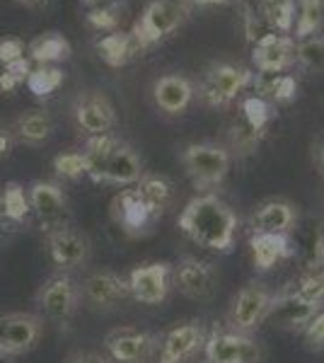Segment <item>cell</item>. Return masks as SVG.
<instances>
[{
    "label": "cell",
    "mask_w": 324,
    "mask_h": 363,
    "mask_svg": "<svg viewBox=\"0 0 324 363\" xmlns=\"http://www.w3.org/2000/svg\"><path fill=\"white\" fill-rule=\"evenodd\" d=\"M179 230L206 250L230 252L238 235V213L216 194L191 199L177 220Z\"/></svg>",
    "instance_id": "6da1fadb"
},
{
    "label": "cell",
    "mask_w": 324,
    "mask_h": 363,
    "mask_svg": "<svg viewBox=\"0 0 324 363\" xmlns=\"http://www.w3.org/2000/svg\"><path fill=\"white\" fill-rule=\"evenodd\" d=\"M191 8L194 5L189 0H150L131 29L140 51L150 49L157 42H162L164 37L177 32L189 20Z\"/></svg>",
    "instance_id": "7a4b0ae2"
},
{
    "label": "cell",
    "mask_w": 324,
    "mask_h": 363,
    "mask_svg": "<svg viewBox=\"0 0 324 363\" xmlns=\"http://www.w3.org/2000/svg\"><path fill=\"white\" fill-rule=\"evenodd\" d=\"M233 155L225 145L218 143H191L181 150V165L199 191H211L225 182Z\"/></svg>",
    "instance_id": "3957f363"
},
{
    "label": "cell",
    "mask_w": 324,
    "mask_h": 363,
    "mask_svg": "<svg viewBox=\"0 0 324 363\" xmlns=\"http://www.w3.org/2000/svg\"><path fill=\"white\" fill-rule=\"evenodd\" d=\"M252 83H255V73L247 66L220 61L206 68L201 85H199V97L208 107H230L240 97V92L252 87Z\"/></svg>",
    "instance_id": "277c9868"
},
{
    "label": "cell",
    "mask_w": 324,
    "mask_h": 363,
    "mask_svg": "<svg viewBox=\"0 0 324 363\" xmlns=\"http://www.w3.org/2000/svg\"><path fill=\"white\" fill-rule=\"evenodd\" d=\"M80 284L68 272L49 277L37 291V306L46 320L68 322L80 308Z\"/></svg>",
    "instance_id": "5b68a950"
},
{
    "label": "cell",
    "mask_w": 324,
    "mask_h": 363,
    "mask_svg": "<svg viewBox=\"0 0 324 363\" xmlns=\"http://www.w3.org/2000/svg\"><path fill=\"white\" fill-rule=\"evenodd\" d=\"M44 337V318L37 313H5L0 315V354L5 359L22 356L37 349Z\"/></svg>",
    "instance_id": "8992f818"
},
{
    "label": "cell",
    "mask_w": 324,
    "mask_h": 363,
    "mask_svg": "<svg viewBox=\"0 0 324 363\" xmlns=\"http://www.w3.org/2000/svg\"><path fill=\"white\" fill-rule=\"evenodd\" d=\"M27 201H29V213H34L37 223L44 233H51L56 228L70 225V208H68V196L61 189V184L56 182H34L27 189Z\"/></svg>",
    "instance_id": "52a82bcc"
},
{
    "label": "cell",
    "mask_w": 324,
    "mask_h": 363,
    "mask_svg": "<svg viewBox=\"0 0 324 363\" xmlns=\"http://www.w3.org/2000/svg\"><path fill=\"white\" fill-rule=\"evenodd\" d=\"M274 296L267 286L262 284H247L238 296L233 298V306L228 313V327L240 335L255 332L264 320H267Z\"/></svg>",
    "instance_id": "ba28073f"
},
{
    "label": "cell",
    "mask_w": 324,
    "mask_h": 363,
    "mask_svg": "<svg viewBox=\"0 0 324 363\" xmlns=\"http://www.w3.org/2000/svg\"><path fill=\"white\" fill-rule=\"evenodd\" d=\"M162 337L155 332L135 330V327H119L104 337V349L109 361L114 363H145L160 349Z\"/></svg>",
    "instance_id": "9c48e42d"
},
{
    "label": "cell",
    "mask_w": 324,
    "mask_h": 363,
    "mask_svg": "<svg viewBox=\"0 0 324 363\" xmlns=\"http://www.w3.org/2000/svg\"><path fill=\"white\" fill-rule=\"evenodd\" d=\"M46 247H49L51 262L61 272H75L82 269L92 257V242L87 233H82L75 225H63L46 233Z\"/></svg>",
    "instance_id": "30bf717a"
},
{
    "label": "cell",
    "mask_w": 324,
    "mask_h": 363,
    "mask_svg": "<svg viewBox=\"0 0 324 363\" xmlns=\"http://www.w3.org/2000/svg\"><path fill=\"white\" fill-rule=\"evenodd\" d=\"M206 363H262V347L250 335L213 330L203 344Z\"/></svg>",
    "instance_id": "8fae6325"
},
{
    "label": "cell",
    "mask_w": 324,
    "mask_h": 363,
    "mask_svg": "<svg viewBox=\"0 0 324 363\" xmlns=\"http://www.w3.org/2000/svg\"><path fill=\"white\" fill-rule=\"evenodd\" d=\"M111 218L114 223L121 228L126 235H145L152 230V225L162 218L152 211L148 203L143 201V196L135 191V186H126L119 194L111 199Z\"/></svg>",
    "instance_id": "7c38bea8"
},
{
    "label": "cell",
    "mask_w": 324,
    "mask_h": 363,
    "mask_svg": "<svg viewBox=\"0 0 324 363\" xmlns=\"http://www.w3.org/2000/svg\"><path fill=\"white\" fill-rule=\"evenodd\" d=\"M73 121L75 126L90 136H104V133H111V128L116 126V109L114 104L109 102L107 95L95 90L80 92L73 102Z\"/></svg>",
    "instance_id": "4fadbf2b"
},
{
    "label": "cell",
    "mask_w": 324,
    "mask_h": 363,
    "mask_svg": "<svg viewBox=\"0 0 324 363\" xmlns=\"http://www.w3.org/2000/svg\"><path fill=\"white\" fill-rule=\"evenodd\" d=\"M128 291L133 301L143 306H160L172 291V264L152 262V264L135 267L128 274Z\"/></svg>",
    "instance_id": "5bb4252c"
},
{
    "label": "cell",
    "mask_w": 324,
    "mask_h": 363,
    "mask_svg": "<svg viewBox=\"0 0 324 363\" xmlns=\"http://www.w3.org/2000/svg\"><path fill=\"white\" fill-rule=\"evenodd\" d=\"M80 298L95 310H114L126 298H131L128 279H123L116 272H109V269H99V272L85 277V281L80 284Z\"/></svg>",
    "instance_id": "9a60e30c"
},
{
    "label": "cell",
    "mask_w": 324,
    "mask_h": 363,
    "mask_svg": "<svg viewBox=\"0 0 324 363\" xmlns=\"http://www.w3.org/2000/svg\"><path fill=\"white\" fill-rule=\"evenodd\" d=\"M296 39L291 34L269 32L257 44H252V63L259 73H286L296 66Z\"/></svg>",
    "instance_id": "2e32d148"
},
{
    "label": "cell",
    "mask_w": 324,
    "mask_h": 363,
    "mask_svg": "<svg viewBox=\"0 0 324 363\" xmlns=\"http://www.w3.org/2000/svg\"><path fill=\"white\" fill-rule=\"evenodd\" d=\"M172 286L191 301H208L216 291V272L208 262L184 257L179 264L172 267Z\"/></svg>",
    "instance_id": "e0dca14e"
},
{
    "label": "cell",
    "mask_w": 324,
    "mask_h": 363,
    "mask_svg": "<svg viewBox=\"0 0 324 363\" xmlns=\"http://www.w3.org/2000/svg\"><path fill=\"white\" fill-rule=\"evenodd\" d=\"M143 177V165H140V157L135 155V150L128 143H119L111 148L107 160L102 162V167L97 169V174L92 182L97 184H114V186H133L135 182Z\"/></svg>",
    "instance_id": "ac0fdd59"
},
{
    "label": "cell",
    "mask_w": 324,
    "mask_h": 363,
    "mask_svg": "<svg viewBox=\"0 0 324 363\" xmlns=\"http://www.w3.org/2000/svg\"><path fill=\"white\" fill-rule=\"evenodd\" d=\"M194 83L186 75L179 73H167L152 83V102L167 116H179L191 107L194 102Z\"/></svg>",
    "instance_id": "d6986e66"
},
{
    "label": "cell",
    "mask_w": 324,
    "mask_h": 363,
    "mask_svg": "<svg viewBox=\"0 0 324 363\" xmlns=\"http://www.w3.org/2000/svg\"><path fill=\"white\" fill-rule=\"evenodd\" d=\"M206 344L201 322H184L169 330L160 342V363H186Z\"/></svg>",
    "instance_id": "ffe728a7"
},
{
    "label": "cell",
    "mask_w": 324,
    "mask_h": 363,
    "mask_svg": "<svg viewBox=\"0 0 324 363\" xmlns=\"http://www.w3.org/2000/svg\"><path fill=\"white\" fill-rule=\"evenodd\" d=\"M320 303H310L300 298L296 291H284L281 296H274L267 320L274 322L281 330H305V325L320 313Z\"/></svg>",
    "instance_id": "44dd1931"
},
{
    "label": "cell",
    "mask_w": 324,
    "mask_h": 363,
    "mask_svg": "<svg viewBox=\"0 0 324 363\" xmlns=\"http://www.w3.org/2000/svg\"><path fill=\"white\" fill-rule=\"evenodd\" d=\"M296 220H298V213L291 201L271 199V201H264L262 206L255 211L250 225L255 233H281V235H288V233L296 228Z\"/></svg>",
    "instance_id": "7402d4cb"
},
{
    "label": "cell",
    "mask_w": 324,
    "mask_h": 363,
    "mask_svg": "<svg viewBox=\"0 0 324 363\" xmlns=\"http://www.w3.org/2000/svg\"><path fill=\"white\" fill-rule=\"evenodd\" d=\"M252 259L259 272H269L271 267H276L279 262L293 257L291 238L281 235V233H252L250 240Z\"/></svg>",
    "instance_id": "603a6c76"
},
{
    "label": "cell",
    "mask_w": 324,
    "mask_h": 363,
    "mask_svg": "<svg viewBox=\"0 0 324 363\" xmlns=\"http://www.w3.org/2000/svg\"><path fill=\"white\" fill-rule=\"evenodd\" d=\"M95 49H97V56L102 58L109 68H123V66H128L135 56L143 54L138 42L133 39V34L123 32V29L104 34L102 39L95 42Z\"/></svg>",
    "instance_id": "cb8c5ba5"
},
{
    "label": "cell",
    "mask_w": 324,
    "mask_h": 363,
    "mask_svg": "<svg viewBox=\"0 0 324 363\" xmlns=\"http://www.w3.org/2000/svg\"><path fill=\"white\" fill-rule=\"evenodd\" d=\"M27 58L37 66H56L73 56V46L61 32H44L27 46Z\"/></svg>",
    "instance_id": "d4e9b609"
},
{
    "label": "cell",
    "mask_w": 324,
    "mask_h": 363,
    "mask_svg": "<svg viewBox=\"0 0 324 363\" xmlns=\"http://www.w3.org/2000/svg\"><path fill=\"white\" fill-rule=\"evenodd\" d=\"M51 131H54V121L44 109H29V112L20 114L13 126L15 138L25 145H32V148L44 145L51 138Z\"/></svg>",
    "instance_id": "484cf974"
},
{
    "label": "cell",
    "mask_w": 324,
    "mask_h": 363,
    "mask_svg": "<svg viewBox=\"0 0 324 363\" xmlns=\"http://www.w3.org/2000/svg\"><path fill=\"white\" fill-rule=\"evenodd\" d=\"M255 90L269 104H291L298 97V80L291 73H259L255 75Z\"/></svg>",
    "instance_id": "4316f807"
},
{
    "label": "cell",
    "mask_w": 324,
    "mask_h": 363,
    "mask_svg": "<svg viewBox=\"0 0 324 363\" xmlns=\"http://www.w3.org/2000/svg\"><path fill=\"white\" fill-rule=\"evenodd\" d=\"M133 186H135V191L143 196V201L148 203L157 216H162L174 199L172 182H169L167 177H162V174H145L143 172V177L135 182Z\"/></svg>",
    "instance_id": "83f0119b"
},
{
    "label": "cell",
    "mask_w": 324,
    "mask_h": 363,
    "mask_svg": "<svg viewBox=\"0 0 324 363\" xmlns=\"http://www.w3.org/2000/svg\"><path fill=\"white\" fill-rule=\"evenodd\" d=\"M324 27V0H298V20L293 34L298 42L317 37Z\"/></svg>",
    "instance_id": "f1b7e54d"
},
{
    "label": "cell",
    "mask_w": 324,
    "mask_h": 363,
    "mask_svg": "<svg viewBox=\"0 0 324 363\" xmlns=\"http://www.w3.org/2000/svg\"><path fill=\"white\" fill-rule=\"evenodd\" d=\"M126 13V5L123 3H109V5H95V8L87 10L85 15V22L90 25L92 29L97 32H119L121 29V22H123V15Z\"/></svg>",
    "instance_id": "f546056e"
},
{
    "label": "cell",
    "mask_w": 324,
    "mask_h": 363,
    "mask_svg": "<svg viewBox=\"0 0 324 363\" xmlns=\"http://www.w3.org/2000/svg\"><path fill=\"white\" fill-rule=\"evenodd\" d=\"M63 80H66V73L58 66H37L32 68L25 85L34 97H49L63 85Z\"/></svg>",
    "instance_id": "4dcf8cb0"
},
{
    "label": "cell",
    "mask_w": 324,
    "mask_h": 363,
    "mask_svg": "<svg viewBox=\"0 0 324 363\" xmlns=\"http://www.w3.org/2000/svg\"><path fill=\"white\" fill-rule=\"evenodd\" d=\"M262 140H264V133L252 131V128L240 119L238 124H233L228 131V153H235L238 157H247L255 153Z\"/></svg>",
    "instance_id": "1f68e13d"
},
{
    "label": "cell",
    "mask_w": 324,
    "mask_h": 363,
    "mask_svg": "<svg viewBox=\"0 0 324 363\" xmlns=\"http://www.w3.org/2000/svg\"><path fill=\"white\" fill-rule=\"evenodd\" d=\"M296 63L305 73H324V37L322 34L298 42Z\"/></svg>",
    "instance_id": "d6a6232c"
},
{
    "label": "cell",
    "mask_w": 324,
    "mask_h": 363,
    "mask_svg": "<svg viewBox=\"0 0 324 363\" xmlns=\"http://www.w3.org/2000/svg\"><path fill=\"white\" fill-rule=\"evenodd\" d=\"M271 116H274V112H271V104L267 102V99L259 97V95L247 97L242 102V121L252 128V131L264 133V136H267Z\"/></svg>",
    "instance_id": "836d02e7"
},
{
    "label": "cell",
    "mask_w": 324,
    "mask_h": 363,
    "mask_svg": "<svg viewBox=\"0 0 324 363\" xmlns=\"http://www.w3.org/2000/svg\"><path fill=\"white\" fill-rule=\"evenodd\" d=\"M5 199V211H8V220L13 223H22L29 216V201H27V191L22 189L17 182H10L3 191Z\"/></svg>",
    "instance_id": "e575fe53"
},
{
    "label": "cell",
    "mask_w": 324,
    "mask_h": 363,
    "mask_svg": "<svg viewBox=\"0 0 324 363\" xmlns=\"http://www.w3.org/2000/svg\"><path fill=\"white\" fill-rule=\"evenodd\" d=\"M54 169L58 177L63 179H80L87 177V162L85 155L80 150H68V153H61L54 157Z\"/></svg>",
    "instance_id": "d590c367"
},
{
    "label": "cell",
    "mask_w": 324,
    "mask_h": 363,
    "mask_svg": "<svg viewBox=\"0 0 324 363\" xmlns=\"http://www.w3.org/2000/svg\"><path fill=\"white\" fill-rule=\"evenodd\" d=\"M29 73H32V61L27 56L15 63H8L0 73V92H15L17 87L27 83Z\"/></svg>",
    "instance_id": "8d00e7d4"
},
{
    "label": "cell",
    "mask_w": 324,
    "mask_h": 363,
    "mask_svg": "<svg viewBox=\"0 0 324 363\" xmlns=\"http://www.w3.org/2000/svg\"><path fill=\"white\" fill-rule=\"evenodd\" d=\"M293 291H296L300 298H305V301L320 303L322 306L324 303V269H317V272L305 274Z\"/></svg>",
    "instance_id": "74e56055"
},
{
    "label": "cell",
    "mask_w": 324,
    "mask_h": 363,
    "mask_svg": "<svg viewBox=\"0 0 324 363\" xmlns=\"http://www.w3.org/2000/svg\"><path fill=\"white\" fill-rule=\"evenodd\" d=\"M303 337H305V347H308V351L324 349V310H320V313L305 325Z\"/></svg>",
    "instance_id": "f35d334b"
},
{
    "label": "cell",
    "mask_w": 324,
    "mask_h": 363,
    "mask_svg": "<svg viewBox=\"0 0 324 363\" xmlns=\"http://www.w3.org/2000/svg\"><path fill=\"white\" fill-rule=\"evenodd\" d=\"M25 58V42L17 37H5L0 39V63L8 66V63H15Z\"/></svg>",
    "instance_id": "ab89813d"
},
{
    "label": "cell",
    "mask_w": 324,
    "mask_h": 363,
    "mask_svg": "<svg viewBox=\"0 0 324 363\" xmlns=\"http://www.w3.org/2000/svg\"><path fill=\"white\" fill-rule=\"evenodd\" d=\"M15 143H17V138H15V133H13V126L0 124V160H5V157L13 155Z\"/></svg>",
    "instance_id": "60d3db41"
},
{
    "label": "cell",
    "mask_w": 324,
    "mask_h": 363,
    "mask_svg": "<svg viewBox=\"0 0 324 363\" xmlns=\"http://www.w3.org/2000/svg\"><path fill=\"white\" fill-rule=\"evenodd\" d=\"M63 363H111L107 356L97 354V351H75Z\"/></svg>",
    "instance_id": "b9f144b4"
},
{
    "label": "cell",
    "mask_w": 324,
    "mask_h": 363,
    "mask_svg": "<svg viewBox=\"0 0 324 363\" xmlns=\"http://www.w3.org/2000/svg\"><path fill=\"white\" fill-rule=\"evenodd\" d=\"M312 157H315L317 172H320L322 179H324V133L315 140V148H312Z\"/></svg>",
    "instance_id": "7bdbcfd3"
},
{
    "label": "cell",
    "mask_w": 324,
    "mask_h": 363,
    "mask_svg": "<svg viewBox=\"0 0 324 363\" xmlns=\"http://www.w3.org/2000/svg\"><path fill=\"white\" fill-rule=\"evenodd\" d=\"M15 3H20L22 8H29V10H44V8H49L51 0H15Z\"/></svg>",
    "instance_id": "ee69618b"
},
{
    "label": "cell",
    "mask_w": 324,
    "mask_h": 363,
    "mask_svg": "<svg viewBox=\"0 0 324 363\" xmlns=\"http://www.w3.org/2000/svg\"><path fill=\"white\" fill-rule=\"evenodd\" d=\"M191 5H199V8H216V5H225L230 0H189Z\"/></svg>",
    "instance_id": "f6af8a7d"
},
{
    "label": "cell",
    "mask_w": 324,
    "mask_h": 363,
    "mask_svg": "<svg viewBox=\"0 0 324 363\" xmlns=\"http://www.w3.org/2000/svg\"><path fill=\"white\" fill-rule=\"evenodd\" d=\"M284 3H296V0H259V8H274V5H284Z\"/></svg>",
    "instance_id": "bcb514c9"
},
{
    "label": "cell",
    "mask_w": 324,
    "mask_h": 363,
    "mask_svg": "<svg viewBox=\"0 0 324 363\" xmlns=\"http://www.w3.org/2000/svg\"><path fill=\"white\" fill-rule=\"evenodd\" d=\"M8 220V211H5V199H3V191H0V223Z\"/></svg>",
    "instance_id": "7dc6e473"
},
{
    "label": "cell",
    "mask_w": 324,
    "mask_h": 363,
    "mask_svg": "<svg viewBox=\"0 0 324 363\" xmlns=\"http://www.w3.org/2000/svg\"><path fill=\"white\" fill-rule=\"evenodd\" d=\"M82 3H85V5H92V8H95V5L104 3V0H82Z\"/></svg>",
    "instance_id": "c3c4849f"
},
{
    "label": "cell",
    "mask_w": 324,
    "mask_h": 363,
    "mask_svg": "<svg viewBox=\"0 0 324 363\" xmlns=\"http://www.w3.org/2000/svg\"><path fill=\"white\" fill-rule=\"evenodd\" d=\"M320 255H322V259H324V240L320 242Z\"/></svg>",
    "instance_id": "681fc988"
},
{
    "label": "cell",
    "mask_w": 324,
    "mask_h": 363,
    "mask_svg": "<svg viewBox=\"0 0 324 363\" xmlns=\"http://www.w3.org/2000/svg\"><path fill=\"white\" fill-rule=\"evenodd\" d=\"M0 363H5V356L3 354H0Z\"/></svg>",
    "instance_id": "f907efd6"
}]
</instances>
